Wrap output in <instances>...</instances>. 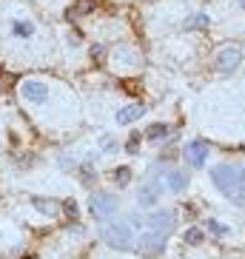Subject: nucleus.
Masks as SVG:
<instances>
[{"instance_id": "1a4fd4ad", "label": "nucleus", "mask_w": 245, "mask_h": 259, "mask_svg": "<svg viewBox=\"0 0 245 259\" xmlns=\"http://www.w3.org/2000/svg\"><path fill=\"white\" fill-rule=\"evenodd\" d=\"M137 245H140V251H146V253H162L166 251V234H157V231L143 234Z\"/></svg>"}, {"instance_id": "9d476101", "label": "nucleus", "mask_w": 245, "mask_h": 259, "mask_svg": "<svg viewBox=\"0 0 245 259\" xmlns=\"http://www.w3.org/2000/svg\"><path fill=\"white\" fill-rule=\"evenodd\" d=\"M148 225H151V231H157V234H169V231L174 228V213L171 211H154L151 217H148Z\"/></svg>"}, {"instance_id": "f257e3e1", "label": "nucleus", "mask_w": 245, "mask_h": 259, "mask_svg": "<svg viewBox=\"0 0 245 259\" xmlns=\"http://www.w3.org/2000/svg\"><path fill=\"white\" fill-rule=\"evenodd\" d=\"M211 183L234 205H245V165L242 162H220L211 171Z\"/></svg>"}, {"instance_id": "39448f33", "label": "nucleus", "mask_w": 245, "mask_h": 259, "mask_svg": "<svg viewBox=\"0 0 245 259\" xmlns=\"http://www.w3.org/2000/svg\"><path fill=\"white\" fill-rule=\"evenodd\" d=\"M160 194H162V185L157 183V180H146V183L140 185V191H137V205H140V208L157 205Z\"/></svg>"}, {"instance_id": "412c9836", "label": "nucleus", "mask_w": 245, "mask_h": 259, "mask_svg": "<svg viewBox=\"0 0 245 259\" xmlns=\"http://www.w3.org/2000/svg\"><path fill=\"white\" fill-rule=\"evenodd\" d=\"M63 208H66V213H69L71 220L77 217V205H74V199H66V205H63Z\"/></svg>"}, {"instance_id": "a211bd4d", "label": "nucleus", "mask_w": 245, "mask_h": 259, "mask_svg": "<svg viewBox=\"0 0 245 259\" xmlns=\"http://www.w3.org/2000/svg\"><path fill=\"white\" fill-rule=\"evenodd\" d=\"M208 23H211V17H208V15H194V20H188L185 29H206Z\"/></svg>"}, {"instance_id": "dca6fc26", "label": "nucleus", "mask_w": 245, "mask_h": 259, "mask_svg": "<svg viewBox=\"0 0 245 259\" xmlns=\"http://www.w3.org/2000/svg\"><path fill=\"white\" fill-rule=\"evenodd\" d=\"M114 60H123L126 66H137L140 57H137L134 52H129V49H117V52H114Z\"/></svg>"}, {"instance_id": "f03ea898", "label": "nucleus", "mask_w": 245, "mask_h": 259, "mask_svg": "<svg viewBox=\"0 0 245 259\" xmlns=\"http://www.w3.org/2000/svg\"><path fill=\"white\" fill-rule=\"evenodd\" d=\"M103 242L117 251H129V248H134V234L126 222H108L103 228Z\"/></svg>"}, {"instance_id": "f3484780", "label": "nucleus", "mask_w": 245, "mask_h": 259, "mask_svg": "<svg viewBox=\"0 0 245 259\" xmlns=\"http://www.w3.org/2000/svg\"><path fill=\"white\" fill-rule=\"evenodd\" d=\"M15 34H17V37H31V34H34V23H29V20H17V23H15Z\"/></svg>"}, {"instance_id": "20e7f679", "label": "nucleus", "mask_w": 245, "mask_h": 259, "mask_svg": "<svg viewBox=\"0 0 245 259\" xmlns=\"http://www.w3.org/2000/svg\"><path fill=\"white\" fill-rule=\"evenodd\" d=\"M89 208H92V213L97 220H111L117 213V199L111 197V194L97 191V194H92V199H89Z\"/></svg>"}, {"instance_id": "6e6552de", "label": "nucleus", "mask_w": 245, "mask_h": 259, "mask_svg": "<svg viewBox=\"0 0 245 259\" xmlns=\"http://www.w3.org/2000/svg\"><path fill=\"white\" fill-rule=\"evenodd\" d=\"M143 114H146V106H143V103H129V106L117 108L114 120H117V125H129V122L140 120Z\"/></svg>"}, {"instance_id": "0eeeda50", "label": "nucleus", "mask_w": 245, "mask_h": 259, "mask_svg": "<svg viewBox=\"0 0 245 259\" xmlns=\"http://www.w3.org/2000/svg\"><path fill=\"white\" fill-rule=\"evenodd\" d=\"M20 92H23V97L29 100V103H37V106L49 100V85L40 83V80H23Z\"/></svg>"}, {"instance_id": "423d86ee", "label": "nucleus", "mask_w": 245, "mask_h": 259, "mask_svg": "<svg viewBox=\"0 0 245 259\" xmlns=\"http://www.w3.org/2000/svg\"><path fill=\"white\" fill-rule=\"evenodd\" d=\"M185 160H188V165L194 168H202L208 160V143L206 140H191V143L185 145Z\"/></svg>"}, {"instance_id": "5701e85b", "label": "nucleus", "mask_w": 245, "mask_h": 259, "mask_svg": "<svg viewBox=\"0 0 245 259\" xmlns=\"http://www.w3.org/2000/svg\"><path fill=\"white\" fill-rule=\"evenodd\" d=\"M103 148H106V151H111V148H114V140H111V137H103Z\"/></svg>"}, {"instance_id": "9b49d317", "label": "nucleus", "mask_w": 245, "mask_h": 259, "mask_svg": "<svg viewBox=\"0 0 245 259\" xmlns=\"http://www.w3.org/2000/svg\"><path fill=\"white\" fill-rule=\"evenodd\" d=\"M31 205L37 208L40 213H46V217H57L60 213V205L54 199H46V197H31Z\"/></svg>"}, {"instance_id": "ddd939ff", "label": "nucleus", "mask_w": 245, "mask_h": 259, "mask_svg": "<svg viewBox=\"0 0 245 259\" xmlns=\"http://www.w3.org/2000/svg\"><path fill=\"white\" fill-rule=\"evenodd\" d=\"M111 183H114L117 188H126V185L131 183V168H129V165L114 168V171H111Z\"/></svg>"}, {"instance_id": "6ab92c4d", "label": "nucleus", "mask_w": 245, "mask_h": 259, "mask_svg": "<svg viewBox=\"0 0 245 259\" xmlns=\"http://www.w3.org/2000/svg\"><path fill=\"white\" fill-rule=\"evenodd\" d=\"M140 143H143V140H140V131H134V134L126 140V151H129V154H137V151H140Z\"/></svg>"}, {"instance_id": "2eb2a0df", "label": "nucleus", "mask_w": 245, "mask_h": 259, "mask_svg": "<svg viewBox=\"0 0 245 259\" xmlns=\"http://www.w3.org/2000/svg\"><path fill=\"white\" fill-rule=\"evenodd\" d=\"M202 239H206V234H202L199 228H185V234H183L185 245H202Z\"/></svg>"}, {"instance_id": "4be33fe9", "label": "nucleus", "mask_w": 245, "mask_h": 259, "mask_svg": "<svg viewBox=\"0 0 245 259\" xmlns=\"http://www.w3.org/2000/svg\"><path fill=\"white\" fill-rule=\"evenodd\" d=\"M92 57H94V60H103V57H106V49H103V46H94V49H92Z\"/></svg>"}, {"instance_id": "4468645a", "label": "nucleus", "mask_w": 245, "mask_h": 259, "mask_svg": "<svg viewBox=\"0 0 245 259\" xmlns=\"http://www.w3.org/2000/svg\"><path fill=\"white\" fill-rule=\"evenodd\" d=\"M146 137L154 140V143H160L162 137H169V125H166V122H154V125H148Z\"/></svg>"}, {"instance_id": "7ed1b4c3", "label": "nucleus", "mask_w": 245, "mask_h": 259, "mask_svg": "<svg viewBox=\"0 0 245 259\" xmlns=\"http://www.w3.org/2000/svg\"><path fill=\"white\" fill-rule=\"evenodd\" d=\"M214 63H217V71L231 74V71H237L239 63H242V49L239 46H222L220 52H217Z\"/></svg>"}, {"instance_id": "aec40b11", "label": "nucleus", "mask_w": 245, "mask_h": 259, "mask_svg": "<svg viewBox=\"0 0 245 259\" xmlns=\"http://www.w3.org/2000/svg\"><path fill=\"white\" fill-rule=\"evenodd\" d=\"M208 231H211L214 236H225V234H228V228H225V225H220L217 220H208Z\"/></svg>"}, {"instance_id": "f8f14e48", "label": "nucleus", "mask_w": 245, "mask_h": 259, "mask_svg": "<svg viewBox=\"0 0 245 259\" xmlns=\"http://www.w3.org/2000/svg\"><path fill=\"white\" fill-rule=\"evenodd\" d=\"M166 183H169V191H174V194H183V191L188 188V177H185L183 171H169Z\"/></svg>"}, {"instance_id": "b1692460", "label": "nucleus", "mask_w": 245, "mask_h": 259, "mask_svg": "<svg viewBox=\"0 0 245 259\" xmlns=\"http://www.w3.org/2000/svg\"><path fill=\"white\" fill-rule=\"evenodd\" d=\"M239 6H242V9H245V0H239Z\"/></svg>"}]
</instances>
